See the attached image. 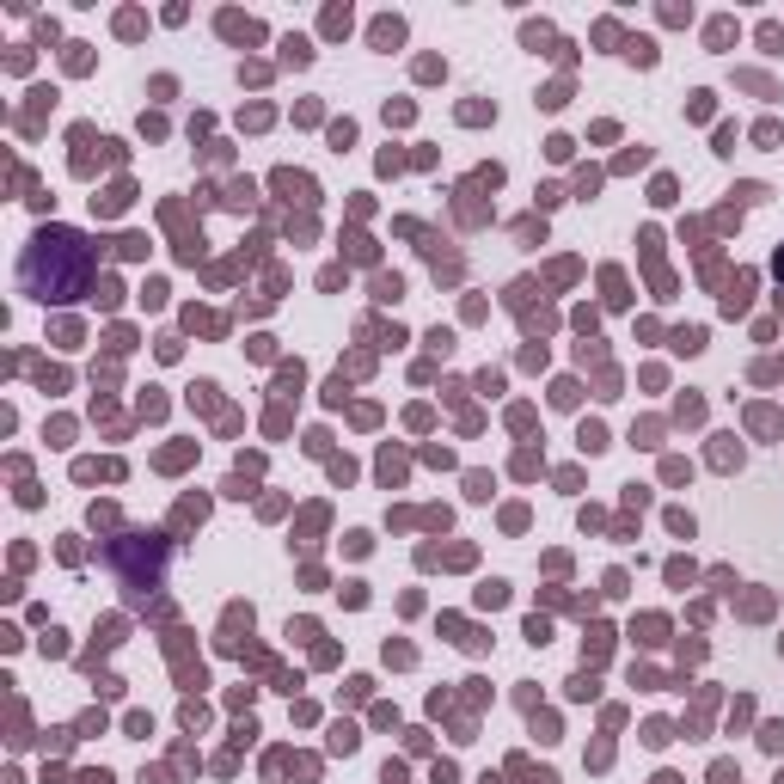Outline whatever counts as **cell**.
I'll return each instance as SVG.
<instances>
[{"mask_svg":"<svg viewBox=\"0 0 784 784\" xmlns=\"http://www.w3.org/2000/svg\"><path fill=\"white\" fill-rule=\"evenodd\" d=\"M374 43H399V19H380L374 25Z\"/></svg>","mask_w":784,"mask_h":784,"instance_id":"3","label":"cell"},{"mask_svg":"<svg viewBox=\"0 0 784 784\" xmlns=\"http://www.w3.org/2000/svg\"><path fill=\"white\" fill-rule=\"evenodd\" d=\"M582 447H588V454H600V447H607V429H600V423H582Z\"/></svg>","mask_w":784,"mask_h":784,"instance_id":"2","label":"cell"},{"mask_svg":"<svg viewBox=\"0 0 784 784\" xmlns=\"http://www.w3.org/2000/svg\"><path fill=\"white\" fill-rule=\"evenodd\" d=\"M86 263H93V251L80 233H62V227L37 233V246L25 251V288L37 300H74L86 288Z\"/></svg>","mask_w":784,"mask_h":784,"instance_id":"1","label":"cell"},{"mask_svg":"<svg viewBox=\"0 0 784 784\" xmlns=\"http://www.w3.org/2000/svg\"><path fill=\"white\" fill-rule=\"evenodd\" d=\"M80 784H110V772H86V778H80Z\"/></svg>","mask_w":784,"mask_h":784,"instance_id":"4","label":"cell"},{"mask_svg":"<svg viewBox=\"0 0 784 784\" xmlns=\"http://www.w3.org/2000/svg\"><path fill=\"white\" fill-rule=\"evenodd\" d=\"M778 784H784V772H778Z\"/></svg>","mask_w":784,"mask_h":784,"instance_id":"5","label":"cell"}]
</instances>
